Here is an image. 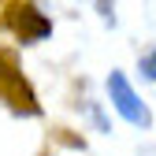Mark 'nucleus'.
<instances>
[{
    "instance_id": "obj_1",
    "label": "nucleus",
    "mask_w": 156,
    "mask_h": 156,
    "mask_svg": "<svg viewBox=\"0 0 156 156\" xmlns=\"http://www.w3.org/2000/svg\"><path fill=\"white\" fill-rule=\"evenodd\" d=\"M0 101L19 115H37L41 112V104H37V97H34L30 82L23 78L11 52H0Z\"/></svg>"
},
{
    "instance_id": "obj_2",
    "label": "nucleus",
    "mask_w": 156,
    "mask_h": 156,
    "mask_svg": "<svg viewBox=\"0 0 156 156\" xmlns=\"http://www.w3.org/2000/svg\"><path fill=\"white\" fill-rule=\"evenodd\" d=\"M108 93H112V104L119 108V115H123L126 123H134V126H149V123H152L149 108L138 101V93L130 89V82H126L119 71H112V74H108Z\"/></svg>"
},
{
    "instance_id": "obj_3",
    "label": "nucleus",
    "mask_w": 156,
    "mask_h": 156,
    "mask_svg": "<svg viewBox=\"0 0 156 156\" xmlns=\"http://www.w3.org/2000/svg\"><path fill=\"white\" fill-rule=\"evenodd\" d=\"M8 26L15 30L19 41H26V45H30V41H41V37L52 34V23H48L34 4H11V8H8Z\"/></svg>"
},
{
    "instance_id": "obj_4",
    "label": "nucleus",
    "mask_w": 156,
    "mask_h": 156,
    "mask_svg": "<svg viewBox=\"0 0 156 156\" xmlns=\"http://www.w3.org/2000/svg\"><path fill=\"white\" fill-rule=\"evenodd\" d=\"M138 71H141L145 78H152V82H156V48H149V52L141 56V63H138Z\"/></svg>"
},
{
    "instance_id": "obj_5",
    "label": "nucleus",
    "mask_w": 156,
    "mask_h": 156,
    "mask_svg": "<svg viewBox=\"0 0 156 156\" xmlns=\"http://www.w3.org/2000/svg\"><path fill=\"white\" fill-rule=\"evenodd\" d=\"M97 11H101L108 23H115V0H97Z\"/></svg>"
}]
</instances>
